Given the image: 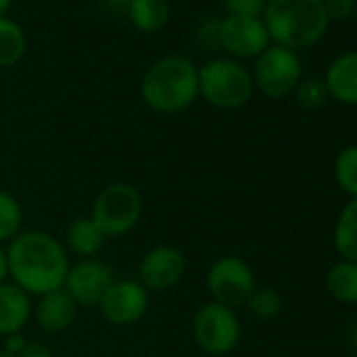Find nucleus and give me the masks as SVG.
Listing matches in <instances>:
<instances>
[{
  "label": "nucleus",
  "instance_id": "obj_1",
  "mask_svg": "<svg viewBox=\"0 0 357 357\" xmlns=\"http://www.w3.org/2000/svg\"><path fill=\"white\" fill-rule=\"evenodd\" d=\"M7 271L15 286L30 296L63 288L70 271V252L63 242L43 229H26L7 248Z\"/></svg>",
  "mask_w": 357,
  "mask_h": 357
},
{
  "label": "nucleus",
  "instance_id": "obj_2",
  "mask_svg": "<svg viewBox=\"0 0 357 357\" xmlns=\"http://www.w3.org/2000/svg\"><path fill=\"white\" fill-rule=\"evenodd\" d=\"M139 93L158 114H181L200 99L198 66L185 55H164L143 72Z\"/></svg>",
  "mask_w": 357,
  "mask_h": 357
},
{
  "label": "nucleus",
  "instance_id": "obj_3",
  "mask_svg": "<svg viewBox=\"0 0 357 357\" xmlns=\"http://www.w3.org/2000/svg\"><path fill=\"white\" fill-rule=\"evenodd\" d=\"M261 20L271 45L292 51L317 45L330 26L321 0H267Z\"/></svg>",
  "mask_w": 357,
  "mask_h": 357
},
{
  "label": "nucleus",
  "instance_id": "obj_4",
  "mask_svg": "<svg viewBox=\"0 0 357 357\" xmlns=\"http://www.w3.org/2000/svg\"><path fill=\"white\" fill-rule=\"evenodd\" d=\"M200 99L211 107L234 112L250 103L255 95V82L250 70L231 57H213L204 66H198Z\"/></svg>",
  "mask_w": 357,
  "mask_h": 357
},
{
  "label": "nucleus",
  "instance_id": "obj_5",
  "mask_svg": "<svg viewBox=\"0 0 357 357\" xmlns=\"http://www.w3.org/2000/svg\"><path fill=\"white\" fill-rule=\"evenodd\" d=\"M105 238H122L130 234L143 217V196L126 181L105 185L93 200L89 215Z\"/></svg>",
  "mask_w": 357,
  "mask_h": 357
},
{
  "label": "nucleus",
  "instance_id": "obj_6",
  "mask_svg": "<svg viewBox=\"0 0 357 357\" xmlns=\"http://www.w3.org/2000/svg\"><path fill=\"white\" fill-rule=\"evenodd\" d=\"M192 332L202 353L221 357L231 353L240 344L242 321L236 309L215 301H206L194 313Z\"/></svg>",
  "mask_w": 357,
  "mask_h": 357
},
{
  "label": "nucleus",
  "instance_id": "obj_7",
  "mask_svg": "<svg viewBox=\"0 0 357 357\" xmlns=\"http://www.w3.org/2000/svg\"><path fill=\"white\" fill-rule=\"evenodd\" d=\"M255 91L267 99H286L303 80V61L296 51L269 45L250 70Z\"/></svg>",
  "mask_w": 357,
  "mask_h": 357
},
{
  "label": "nucleus",
  "instance_id": "obj_8",
  "mask_svg": "<svg viewBox=\"0 0 357 357\" xmlns=\"http://www.w3.org/2000/svg\"><path fill=\"white\" fill-rule=\"evenodd\" d=\"M206 288L211 301L238 309L257 288V278L250 263L236 255H223L211 263L206 271Z\"/></svg>",
  "mask_w": 357,
  "mask_h": 357
},
{
  "label": "nucleus",
  "instance_id": "obj_9",
  "mask_svg": "<svg viewBox=\"0 0 357 357\" xmlns=\"http://www.w3.org/2000/svg\"><path fill=\"white\" fill-rule=\"evenodd\" d=\"M185 271L188 257L181 248L172 244H158L141 257L137 280L149 294H162L181 284Z\"/></svg>",
  "mask_w": 357,
  "mask_h": 357
},
{
  "label": "nucleus",
  "instance_id": "obj_10",
  "mask_svg": "<svg viewBox=\"0 0 357 357\" xmlns=\"http://www.w3.org/2000/svg\"><path fill=\"white\" fill-rule=\"evenodd\" d=\"M271 38L261 17L250 15H225L219 26V49L225 51V57L236 61L257 59Z\"/></svg>",
  "mask_w": 357,
  "mask_h": 357
},
{
  "label": "nucleus",
  "instance_id": "obj_11",
  "mask_svg": "<svg viewBox=\"0 0 357 357\" xmlns=\"http://www.w3.org/2000/svg\"><path fill=\"white\" fill-rule=\"evenodd\" d=\"M97 309L107 324L126 328L145 317L149 309V292L139 284V280H114Z\"/></svg>",
  "mask_w": 357,
  "mask_h": 357
},
{
  "label": "nucleus",
  "instance_id": "obj_12",
  "mask_svg": "<svg viewBox=\"0 0 357 357\" xmlns=\"http://www.w3.org/2000/svg\"><path fill=\"white\" fill-rule=\"evenodd\" d=\"M116 275L109 263L101 259H80L70 265L63 282V290L74 298L78 307H97Z\"/></svg>",
  "mask_w": 357,
  "mask_h": 357
},
{
  "label": "nucleus",
  "instance_id": "obj_13",
  "mask_svg": "<svg viewBox=\"0 0 357 357\" xmlns=\"http://www.w3.org/2000/svg\"><path fill=\"white\" fill-rule=\"evenodd\" d=\"M36 305H34V317L36 324L43 332L47 334H59L63 330H68L78 313V305L74 303V298L63 290H53L47 292L43 296H36Z\"/></svg>",
  "mask_w": 357,
  "mask_h": 357
},
{
  "label": "nucleus",
  "instance_id": "obj_14",
  "mask_svg": "<svg viewBox=\"0 0 357 357\" xmlns=\"http://www.w3.org/2000/svg\"><path fill=\"white\" fill-rule=\"evenodd\" d=\"M330 99L340 105H357V51L336 55L324 74Z\"/></svg>",
  "mask_w": 357,
  "mask_h": 357
},
{
  "label": "nucleus",
  "instance_id": "obj_15",
  "mask_svg": "<svg viewBox=\"0 0 357 357\" xmlns=\"http://www.w3.org/2000/svg\"><path fill=\"white\" fill-rule=\"evenodd\" d=\"M32 313L34 303L28 292L13 282L0 284V338L24 332L32 319Z\"/></svg>",
  "mask_w": 357,
  "mask_h": 357
},
{
  "label": "nucleus",
  "instance_id": "obj_16",
  "mask_svg": "<svg viewBox=\"0 0 357 357\" xmlns=\"http://www.w3.org/2000/svg\"><path fill=\"white\" fill-rule=\"evenodd\" d=\"M107 238L105 234L99 229V225L86 215V217H78L74 219L63 236V246L68 252H74L80 259H95L103 246H105Z\"/></svg>",
  "mask_w": 357,
  "mask_h": 357
},
{
  "label": "nucleus",
  "instance_id": "obj_17",
  "mask_svg": "<svg viewBox=\"0 0 357 357\" xmlns=\"http://www.w3.org/2000/svg\"><path fill=\"white\" fill-rule=\"evenodd\" d=\"M170 15H172L170 0H132L126 20L132 24L137 32L155 34L166 28Z\"/></svg>",
  "mask_w": 357,
  "mask_h": 357
},
{
  "label": "nucleus",
  "instance_id": "obj_18",
  "mask_svg": "<svg viewBox=\"0 0 357 357\" xmlns=\"http://www.w3.org/2000/svg\"><path fill=\"white\" fill-rule=\"evenodd\" d=\"M332 244L340 259L357 263V198H351L340 208L332 229Z\"/></svg>",
  "mask_w": 357,
  "mask_h": 357
},
{
  "label": "nucleus",
  "instance_id": "obj_19",
  "mask_svg": "<svg viewBox=\"0 0 357 357\" xmlns=\"http://www.w3.org/2000/svg\"><path fill=\"white\" fill-rule=\"evenodd\" d=\"M326 290L340 305H357V263L338 259L326 273Z\"/></svg>",
  "mask_w": 357,
  "mask_h": 357
},
{
  "label": "nucleus",
  "instance_id": "obj_20",
  "mask_svg": "<svg viewBox=\"0 0 357 357\" xmlns=\"http://www.w3.org/2000/svg\"><path fill=\"white\" fill-rule=\"evenodd\" d=\"M28 51V36L24 28L7 17H0V68L17 66Z\"/></svg>",
  "mask_w": 357,
  "mask_h": 357
},
{
  "label": "nucleus",
  "instance_id": "obj_21",
  "mask_svg": "<svg viewBox=\"0 0 357 357\" xmlns=\"http://www.w3.org/2000/svg\"><path fill=\"white\" fill-rule=\"evenodd\" d=\"M334 181L342 194L357 198V143L342 147L334 158Z\"/></svg>",
  "mask_w": 357,
  "mask_h": 357
},
{
  "label": "nucleus",
  "instance_id": "obj_22",
  "mask_svg": "<svg viewBox=\"0 0 357 357\" xmlns=\"http://www.w3.org/2000/svg\"><path fill=\"white\" fill-rule=\"evenodd\" d=\"M24 208L20 200L0 190V246L9 244L15 236H20L24 229Z\"/></svg>",
  "mask_w": 357,
  "mask_h": 357
},
{
  "label": "nucleus",
  "instance_id": "obj_23",
  "mask_svg": "<svg viewBox=\"0 0 357 357\" xmlns=\"http://www.w3.org/2000/svg\"><path fill=\"white\" fill-rule=\"evenodd\" d=\"M246 309L250 311L252 317L257 319H263V321H269V319H275L280 313H282V307H284V301L280 296V292L271 286H257L250 296L246 298Z\"/></svg>",
  "mask_w": 357,
  "mask_h": 357
},
{
  "label": "nucleus",
  "instance_id": "obj_24",
  "mask_svg": "<svg viewBox=\"0 0 357 357\" xmlns=\"http://www.w3.org/2000/svg\"><path fill=\"white\" fill-rule=\"evenodd\" d=\"M292 95H294L296 103H298L303 109H309V112L321 109V107L330 101L326 82H324V78H317V76L303 78V80L298 82V86L294 89Z\"/></svg>",
  "mask_w": 357,
  "mask_h": 357
},
{
  "label": "nucleus",
  "instance_id": "obj_25",
  "mask_svg": "<svg viewBox=\"0 0 357 357\" xmlns=\"http://www.w3.org/2000/svg\"><path fill=\"white\" fill-rule=\"evenodd\" d=\"M219 26H221V20H217V17H204L198 22L194 36H196V45L202 51L219 49Z\"/></svg>",
  "mask_w": 357,
  "mask_h": 357
},
{
  "label": "nucleus",
  "instance_id": "obj_26",
  "mask_svg": "<svg viewBox=\"0 0 357 357\" xmlns=\"http://www.w3.org/2000/svg\"><path fill=\"white\" fill-rule=\"evenodd\" d=\"M227 9V15H250V17H261L267 0H223Z\"/></svg>",
  "mask_w": 357,
  "mask_h": 357
},
{
  "label": "nucleus",
  "instance_id": "obj_27",
  "mask_svg": "<svg viewBox=\"0 0 357 357\" xmlns=\"http://www.w3.org/2000/svg\"><path fill=\"white\" fill-rule=\"evenodd\" d=\"M328 22H344L355 13L357 0H321Z\"/></svg>",
  "mask_w": 357,
  "mask_h": 357
},
{
  "label": "nucleus",
  "instance_id": "obj_28",
  "mask_svg": "<svg viewBox=\"0 0 357 357\" xmlns=\"http://www.w3.org/2000/svg\"><path fill=\"white\" fill-rule=\"evenodd\" d=\"M30 340L24 336V332L20 334H11V336H5L3 338V351L9 353V355H15V357H22L24 351L28 349Z\"/></svg>",
  "mask_w": 357,
  "mask_h": 357
},
{
  "label": "nucleus",
  "instance_id": "obj_29",
  "mask_svg": "<svg viewBox=\"0 0 357 357\" xmlns=\"http://www.w3.org/2000/svg\"><path fill=\"white\" fill-rule=\"evenodd\" d=\"M130 5H132V0H101L103 11L114 17H126Z\"/></svg>",
  "mask_w": 357,
  "mask_h": 357
},
{
  "label": "nucleus",
  "instance_id": "obj_30",
  "mask_svg": "<svg viewBox=\"0 0 357 357\" xmlns=\"http://www.w3.org/2000/svg\"><path fill=\"white\" fill-rule=\"evenodd\" d=\"M22 357H55V353L43 342H30Z\"/></svg>",
  "mask_w": 357,
  "mask_h": 357
},
{
  "label": "nucleus",
  "instance_id": "obj_31",
  "mask_svg": "<svg viewBox=\"0 0 357 357\" xmlns=\"http://www.w3.org/2000/svg\"><path fill=\"white\" fill-rule=\"evenodd\" d=\"M347 340H349V347L353 349V353L357 355V317L349 324V330H347Z\"/></svg>",
  "mask_w": 357,
  "mask_h": 357
},
{
  "label": "nucleus",
  "instance_id": "obj_32",
  "mask_svg": "<svg viewBox=\"0 0 357 357\" xmlns=\"http://www.w3.org/2000/svg\"><path fill=\"white\" fill-rule=\"evenodd\" d=\"M9 278V271H7V252H5V246H0V284L7 282Z\"/></svg>",
  "mask_w": 357,
  "mask_h": 357
},
{
  "label": "nucleus",
  "instance_id": "obj_33",
  "mask_svg": "<svg viewBox=\"0 0 357 357\" xmlns=\"http://www.w3.org/2000/svg\"><path fill=\"white\" fill-rule=\"evenodd\" d=\"M11 5H13V0H0V17H7Z\"/></svg>",
  "mask_w": 357,
  "mask_h": 357
},
{
  "label": "nucleus",
  "instance_id": "obj_34",
  "mask_svg": "<svg viewBox=\"0 0 357 357\" xmlns=\"http://www.w3.org/2000/svg\"><path fill=\"white\" fill-rule=\"evenodd\" d=\"M0 357H15V355H9V353H5V351H0Z\"/></svg>",
  "mask_w": 357,
  "mask_h": 357
},
{
  "label": "nucleus",
  "instance_id": "obj_35",
  "mask_svg": "<svg viewBox=\"0 0 357 357\" xmlns=\"http://www.w3.org/2000/svg\"><path fill=\"white\" fill-rule=\"evenodd\" d=\"M353 17H355V22H357V5H355V13H353Z\"/></svg>",
  "mask_w": 357,
  "mask_h": 357
}]
</instances>
